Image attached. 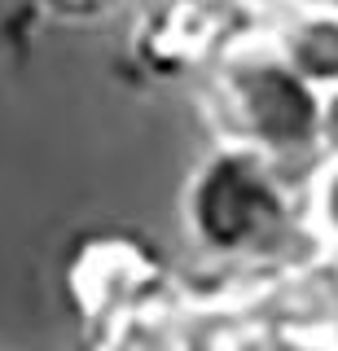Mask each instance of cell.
I'll use <instances>...</instances> for the list:
<instances>
[{"label":"cell","instance_id":"cell-3","mask_svg":"<svg viewBox=\"0 0 338 351\" xmlns=\"http://www.w3.org/2000/svg\"><path fill=\"white\" fill-rule=\"evenodd\" d=\"M272 49L290 66L294 75H303L312 88L334 93L338 88V5H303L290 9L272 31Z\"/></svg>","mask_w":338,"mask_h":351},{"label":"cell","instance_id":"cell-4","mask_svg":"<svg viewBox=\"0 0 338 351\" xmlns=\"http://www.w3.org/2000/svg\"><path fill=\"white\" fill-rule=\"evenodd\" d=\"M228 351H321L308 338H294V334H281V329H255V334H242L228 343Z\"/></svg>","mask_w":338,"mask_h":351},{"label":"cell","instance_id":"cell-1","mask_svg":"<svg viewBox=\"0 0 338 351\" xmlns=\"http://www.w3.org/2000/svg\"><path fill=\"white\" fill-rule=\"evenodd\" d=\"M184 224L211 255L259 259L277 255L294 237V202L268 154L224 145L193 171L184 193Z\"/></svg>","mask_w":338,"mask_h":351},{"label":"cell","instance_id":"cell-2","mask_svg":"<svg viewBox=\"0 0 338 351\" xmlns=\"http://www.w3.org/2000/svg\"><path fill=\"white\" fill-rule=\"evenodd\" d=\"M220 110L228 145H246L277 158H303L321 149L325 93L277 58L272 44H242L220 66Z\"/></svg>","mask_w":338,"mask_h":351},{"label":"cell","instance_id":"cell-6","mask_svg":"<svg viewBox=\"0 0 338 351\" xmlns=\"http://www.w3.org/2000/svg\"><path fill=\"white\" fill-rule=\"evenodd\" d=\"M321 149L330 154V162H338V88L325 93V119H321Z\"/></svg>","mask_w":338,"mask_h":351},{"label":"cell","instance_id":"cell-5","mask_svg":"<svg viewBox=\"0 0 338 351\" xmlns=\"http://www.w3.org/2000/svg\"><path fill=\"white\" fill-rule=\"evenodd\" d=\"M316 219L325 224V233L338 241V162H330L316 184Z\"/></svg>","mask_w":338,"mask_h":351}]
</instances>
